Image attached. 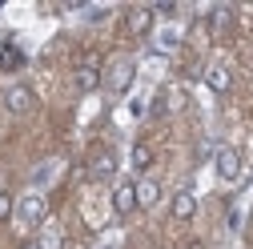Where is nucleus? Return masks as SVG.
<instances>
[{"label": "nucleus", "instance_id": "f257e3e1", "mask_svg": "<svg viewBox=\"0 0 253 249\" xmlns=\"http://www.w3.org/2000/svg\"><path fill=\"white\" fill-rule=\"evenodd\" d=\"M44 213H48L44 193H24V197L16 201V217H20L24 225H41V221H44Z\"/></svg>", "mask_w": 253, "mask_h": 249}, {"label": "nucleus", "instance_id": "f03ea898", "mask_svg": "<svg viewBox=\"0 0 253 249\" xmlns=\"http://www.w3.org/2000/svg\"><path fill=\"white\" fill-rule=\"evenodd\" d=\"M213 169H217L221 181H237V177H241V153L229 149V145H221V149L213 153Z\"/></svg>", "mask_w": 253, "mask_h": 249}, {"label": "nucleus", "instance_id": "7ed1b4c3", "mask_svg": "<svg viewBox=\"0 0 253 249\" xmlns=\"http://www.w3.org/2000/svg\"><path fill=\"white\" fill-rule=\"evenodd\" d=\"M133 73H137V65H133V60H113V69H109V77H105V84H109V92H125V88H129L133 84Z\"/></svg>", "mask_w": 253, "mask_h": 249}, {"label": "nucleus", "instance_id": "20e7f679", "mask_svg": "<svg viewBox=\"0 0 253 249\" xmlns=\"http://www.w3.org/2000/svg\"><path fill=\"white\" fill-rule=\"evenodd\" d=\"M113 173H117V153L113 149H97L92 161H88V177L92 181H109Z\"/></svg>", "mask_w": 253, "mask_h": 249}, {"label": "nucleus", "instance_id": "39448f33", "mask_svg": "<svg viewBox=\"0 0 253 249\" xmlns=\"http://www.w3.org/2000/svg\"><path fill=\"white\" fill-rule=\"evenodd\" d=\"M153 16H157L153 8H141L137 4V8L125 12V28H129L133 37H153Z\"/></svg>", "mask_w": 253, "mask_h": 249}, {"label": "nucleus", "instance_id": "423d86ee", "mask_svg": "<svg viewBox=\"0 0 253 249\" xmlns=\"http://www.w3.org/2000/svg\"><path fill=\"white\" fill-rule=\"evenodd\" d=\"M113 209H117V217H129L137 209V181H121L113 189Z\"/></svg>", "mask_w": 253, "mask_h": 249}, {"label": "nucleus", "instance_id": "0eeeda50", "mask_svg": "<svg viewBox=\"0 0 253 249\" xmlns=\"http://www.w3.org/2000/svg\"><path fill=\"white\" fill-rule=\"evenodd\" d=\"M97 84H101V60L88 52V56L81 60V69H77V88H81V92H92Z\"/></svg>", "mask_w": 253, "mask_h": 249}, {"label": "nucleus", "instance_id": "6e6552de", "mask_svg": "<svg viewBox=\"0 0 253 249\" xmlns=\"http://www.w3.org/2000/svg\"><path fill=\"white\" fill-rule=\"evenodd\" d=\"M4 109L16 113V117H24L28 109H33V88H28V84H12V88L4 92Z\"/></svg>", "mask_w": 253, "mask_h": 249}, {"label": "nucleus", "instance_id": "1a4fd4ad", "mask_svg": "<svg viewBox=\"0 0 253 249\" xmlns=\"http://www.w3.org/2000/svg\"><path fill=\"white\" fill-rule=\"evenodd\" d=\"M157 201H161V185L153 177H141L137 181V209H153Z\"/></svg>", "mask_w": 253, "mask_h": 249}, {"label": "nucleus", "instance_id": "9d476101", "mask_svg": "<svg viewBox=\"0 0 253 249\" xmlns=\"http://www.w3.org/2000/svg\"><path fill=\"white\" fill-rule=\"evenodd\" d=\"M205 84H209L213 92H229V88H233V73H229L225 65H209V69H205Z\"/></svg>", "mask_w": 253, "mask_h": 249}, {"label": "nucleus", "instance_id": "9b49d317", "mask_svg": "<svg viewBox=\"0 0 253 249\" xmlns=\"http://www.w3.org/2000/svg\"><path fill=\"white\" fill-rule=\"evenodd\" d=\"M169 213L177 217V221H189V217H193V213H197V197H193V193H189V189H181V193L173 197V205H169Z\"/></svg>", "mask_w": 253, "mask_h": 249}, {"label": "nucleus", "instance_id": "f8f14e48", "mask_svg": "<svg viewBox=\"0 0 253 249\" xmlns=\"http://www.w3.org/2000/svg\"><path fill=\"white\" fill-rule=\"evenodd\" d=\"M209 28H213V37H225L229 28H233V8H229V4H217V8L209 12Z\"/></svg>", "mask_w": 253, "mask_h": 249}, {"label": "nucleus", "instance_id": "ddd939ff", "mask_svg": "<svg viewBox=\"0 0 253 249\" xmlns=\"http://www.w3.org/2000/svg\"><path fill=\"white\" fill-rule=\"evenodd\" d=\"M177 44H181V33H177V28H161V33L153 37V48H157V52H173Z\"/></svg>", "mask_w": 253, "mask_h": 249}, {"label": "nucleus", "instance_id": "4468645a", "mask_svg": "<svg viewBox=\"0 0 253 249\" xmlns=\"http://www.w3.org/2000/svg\"><path fill=\"white\" fill-rule=\"evenodd\" d=\"M149 165H153V149H149V145H133V169L145 173Z\"/></svg>", "mask_w": 253, "mask_h": 249}, {"label": "nucleus", "instance_id": "2eb2a0df", "mask_svg": "<svg viewBox=\"0 0 253 249\" xmlns=\"http://www.w3.org/2000/svg\"><path fill=\"white\" fill-rule=\"evenodd\" d=\"M20 60H24V56H20L16 48H4V56H0V69H20Z\"/></svg>", "mask_w": 253, "mask_h": 249}, {"label": "nucleus", "instance_id": "dca6fc26", "mask_svg": "<svg viewBox=\"0 0 253 249\" xmlns=\"http://www.w3.org/2000/svg\"><path fill=\"white\" fill-rule=\"evenodd\" d=\"M12 213H16V201H12L8 193H0V221H8Z\"/></svg>", "mask_w": 253, "mask_h": 249}, {"label": "nucleus", "instance_id": "f3484780", "mask_svg": "<svg viewBox=\"0 0 253 249\" xmlns=\"http://www.w3.org/2000/svg\"><path fill=\"white\" fill-rule=\"evenodd\" d=\"M41 245H44V249H56V245H60V233H56V229H48V233H44V241H41Z\"/></svg>", "mask_w": 253, "mask_h": 249}, {"label": "nucleus", "instance_id": "a211bd4d", "mask_svg": "<svg viewBox=\"0 0 253 249\" xmlns=\"http://www.w3.org/2000/svg\"><path fill=\"white\" fill-rule=\"evenodd\" d=\"M20 249H44V245H41V241H24Z\"/></svg>", "mask_w": 253, "mask_h": 249}]
</instances>
